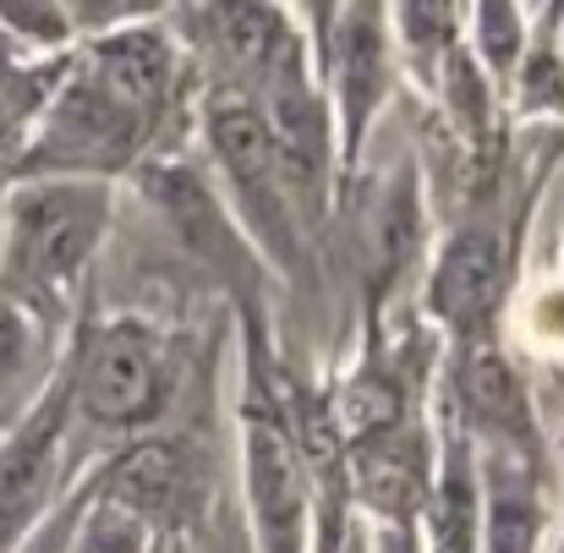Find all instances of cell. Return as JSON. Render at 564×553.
<instances>
[{"label": "cell", "mask_w": 564, "mask_h": 553, "mask_svg": "<svg viewBox=\"0 0 564 553\" xmlns=\"http://www.w3.org/2000/svg\"><path fill=\"white\" fill-rule=\"evenodd\" d=\"M285 6H291V17L302 22V33H307V44H313V61H318V50H324V39H329V28H335L340 0H285Z\"/></svg>", "instance_id": "22"}, {"label": "cell", "mask_w": 564, "mask_h": 553, "mask_svg": "<svg viewBox=\"0 0 564 553\" xmlns=\"http://www.w3.org/2000/svg\"><path fill=\"white\" fill-rule=\"evenodd\" d=\"M516 269H521V219L510 214V197L488 192L455 219L427 269L422 313L433 318L444 346L499 340V324L516 296Z\"/></svg>", "instance_id": "4"}, {"label": "cell", "mask_w": 564, "mask_h": 553, "mask_svg": "<svg viewBox=\"0 0 564 553\" xmlns=\"http://www.w3.org/2000/svg\"><path fill=\"white\" fill-rule=\"evenodd\" d=\"M313 553H373V532H368V521H362V516H351L335 538H324Z\"/></svg>", "instance_id": "24"}, {"label": "cell", "mask_w": 564, "mask_h": 553, "mask_svg": "<svg viewBox=\"0 0 564 553\" xmlns=\"http://www.w3.org/2000/svg\"><path fill=\"white\" fill-rule=\"evenodd\" d=\"M160 538L149 527H138L132 516H121L116 505L94 499V488L83 482V510L72 521V538H66V553H154Z\"/></svg>", "instance_id": "21"}, {"label": "cell", "mask_w": 564, "mask_h": 553, "mask_svg": "<svg viewBox=\"0 0 564 553\" xmlns=\"http://www.w3.org/2000/svg\"><path fill=\"white\" fill-rule=\"evenodd\" d=\"M116 219V186L28 176L0 192V285L61 329Z\"/></svg>", "instance_id": "1"}, {"label": "cell", "mask_w": 564, "mask_h": 553, "mask_svg": "<svg viewBox=\"0 0 564 553\" xmlns=\"http://www.w3.org/2000/svg\"><path fill=\"white\" fill-rule=\"evenodd\" d=\"M182 6H192V0H176V11H182Z\"/></svg>", "instance_id": "27"}, {"label": "cell", "mask_w": 564, "mask_h": 553, "mask_svg": "<svg viewBox=\"0 0 564 553\" xmlns=\"http://www.w3.org/2000/svg\"><path fill=\"white\" fill-rule=\"evenodd\" d=\"M373 532V553H427L416 527H368Z\"/></svg>", "instance_id": "25"}, {"label": "cell", "mask_w": 564, "mask_h": 553, "mask_svg": "<svg viewBox=\"0 0 564 553\" xmlns=\"http://www.w3.org/2000/svg\"><path fill=\"white\" fill-rule=\"evenodd\" d=\"M236 460L247 532L258 553H313L318 543V477L302 449L291 400L263 340H247L241 400H236Z\"/></svg>", "instance_id": "2"}, {"label": "cell", "mask_w": 564, "mask_h": 553, "mask_svg": "<svg viewBox=\"0 0 564 553\" xmlns=\"http://www.w3.org/2000/svg\"><path fill=\"white\" fill-rule=\"evenodd\" d=\"M77 510H83V488H77V499L66 505V510H55L44 527H39V538H33V553H66V538H72V521H77Z\"/></svg>", "instance_id": "23"}, {"label": "cell", "mask_w": 564, "mask_h": 553, "mask_svg": "<svg viewBox=\"0 0 564 553\" xmlns=\"http://www.w3.org/2000/svg\"><path fill=\"white\" fill-rule=\"evenodd\" d=\"M554 553H564V527H560V543H554Z\"/></svg>", "instance_id": "26"}, {"label": "cell", "mask_w": 564, "mask_h": 553, "mask_svg": "<svg viewBox=\"0 0 564 553\" xmlns=\"http://www.w3.org/2000/svg\"><path fill=\"white\" fill-rule=\"evenodd\" d=\"M55 324H44L33 307H22L0 285V433H11L55 383Z\"/></svg>", "instance_id": "17"}, {"label": "cell", "mask_w": 564, "mask_h": 553, "mask_svg": "<svg viewBox=\"0 0 564 553\" xmlns=\"http://www.w3.org/2000/svg\"><path fill=\"white\" fill-rule=\"evenodd\" d=\"M61 368H66V389H72V433L83 427L110 444L160 433L182 394L176 340L138 313L83 324L72 335Z\"/></svg>", "instance_id": "3"}, {"label": "cell", "mask_w": 564, "mask_h": 553, "mask_svg": "<svg viewBox=\"0 0 564 553\" xmlns=\"http://www.w3.org/2000/svg\"><path fill=\"white\" fill-rule=\"evenodd\" d=\"M66 449H72V389L61 368L44 400L11 433H0V553H22V543L39 538V527L50 521Z\"/></svg>", "instance_id": "11"}, {"label": "cell", "mask_w": 564, "mask_h": 553, "mask_svg": "<svg viewBox=\"0 0 564 553\" xmlns=\"http://www.w3.org/2000/svg\"><path fill=\"white\" fill-rule=\"evenodd\" d=\"M527 44H532L527 0H471V11H466V50L482 66V77L499 88V99H510V83L521 72Z\"/></svg>", "instance_id": "20"}, {"label": "cell", "mask_w": 564, "mask_h": 553, "mask_svg": "<svg viewBox=\"0 0 564 553\" xmlns=\"http://www.w3.org/2000/svg\"><path fill=\"white\" fill-rule=\"evenodd\" d=\"M433 460H438V438L427 411L368 433L357 444H346V488H351V510L368 527H416L427 510V488H433Z\"/></svg>", "instance_id": "12"}, {"label": "cell", "mask_w": 564, "mask_h": 553, "mask_svg": "<svg viewBox=\"0 0 564 553\" xmlns=\"http://www.w3.org/2000/svg\"><path fill=\"white\" fill-rule=\"evenodd\" d=\"M0 186H6V176H0Z\"/></svg>", "instance_id": "28"}, {"label": "cell", "mask_w": 564, "mask_h": 553, "mask_svg": "<svg viewBox=\"0 0 564 553\" xmlns=\"http://www.w3.org/2000/svg\"><path fill=\"white\" fill-rule=\"evenodd\" d=\"M176 33L203 94L252 99L274 72L313 55L285 0H192L176 11Z\"/></svg>", "instance_id": "7"}, {"label": "cell", "mask_w": 564, "mask_h": 553, "mask_svg": "<svg viewBox=\"0 0 564 553\" xmlns=\"http://www.w3.org/2000/svg\"><path fill=\"white\" fill-rule=\"evenodd\" d=\"M400 72V39H394V11L389 0H340L335 28L318 50V77L335 110V138H340V176L351 182L362 171L368 138L389 110Z\"/></svg>", "instance_id": "9"}, {"label": "cell", "mask_w": 564, "mask_h": 553, "mask_svg": "<svg viewBox=\"0 0 564 553\" xmlns=\"http://www.w3.org/2000/svg\"><path fill=\"white\" fill-rule=\"evenodd\" d=\"M165 17H176V0H0V28L39 55H72L105 33Z\"/></svg>", "instance_id": "14"}, {"label": "cell", "mask_w": 564, "mask_h": 553, "mask_svg": "<svg viewBox=\"0 0 564 553\" xmlns=\"http://www.w3.org/2000/svg\"><path fill=\"white\" fill-rule=\"evenodd\" d=\"M438 411L482 455H510V460L549 466V438H543V416H538L532 383H527L521 362L499 340L444 346Z\"/></svg>", "instance_id": "10"}, {"label": "cell", "mask_w": 564, "mask_h": 553, "mask_svg": "<svg viewBox=\"0 0 564 553\" xmlns=\"http://www.w3.org/2000/svg\"><path fill=\"white\" fill-rule=\"evenodd\" d=\"M422 247V208H416V171L400 165L389 182L362 197L357 208V258H362V285L389 296V285L405 274V263Z\"/></svg>", "instance_id": "16"}, {"label": "cell", "mask_w": 564, "mask_h": 553, "mask_svg": "<svg viewBox=\"0 0 564 553\" xmlns=\"http://www.w3.org/2000/svg\"><path fill=\"white\" fill-rule=\"evenodd\" d=\"M482 553H543L549 543V466L482 455Z\"/></svg>", "instance_id": "15"}, {"label": "cell", "mask_w": 564, "mask_h": 553, "mask_svg": "<svg viewBox=\"0 0 564 553\" xmlns=\"http://www.w3.org/2000/svg\"><path fill=\"white\" fill-rule=\"evenodd\" d=\"M94 499L116 505L138 527H149L160 543H182L203 527L214 505V466L192 433H149L132 444H116L105 466L88 477Z\"/></svg>", "instance_id": "8"}, {"label": "cell", "mask_w": 564, "mask_h": 553, "mask_svg": "<svg viewBox=\"0 0 564 553\" xmlns=\"http://www.w3.org/2000/svg\"><path fill=\"white\" fill-rule=\"evenodd\" d=\"M433 438H438V460H433V488H427V510L416 521V538H422L427 553H482L477 444L444 411H433Z\"/></svg>", "instance_id": "13"}, {"label": "cell", "mask_w": 564, "mask_h": 553, "mask_svg": "<svg viewBox=\"0 0 564 553\" xmlns=\"http://www.w3.org/2000/svg\"><path fill=\"white\" fill-rule=\"evenodd\" d=\"M389 11H394L400 61L433 88V77L444 72V61L466 44V11H471V0H389Z\"/></svg>", "instance_id": "19"}, {"label": "cell", "mask_w": 564, "mask_h": 553, "mask_svg": "<svg viewBox=\"0 0 564 553\" xmlns=\"http://www.w3.org/2000/svg\"><path fill=\"white\" fill-rule=\"evenodd\" d=\"M197 127H203L214 176L225 186V203H230L236 225L247 230V241L269 263L302 274L313 236H307V225L296 219V208L285 197L280 165H274V143L263 132L258 105L241 99V94H203L197 99Z\"/></svg>", "instance_id": "6"}, {"label": "cell", "mask_w": 564, "mask_h": 553, "mask_svg": "<svg viewBox=\"0 0 564 553\" xmlns=\"http://www.w3.org/2000/svg\"><path fill=\"white\" fill-rule=\"evenodd\" d=\"M149 149H160V132L138 110H127L72 50V66H66L55 99L44 105L39 127L28 132V143L17 149V160L6 165V182H28V176L116 182Z\"/></svg>", "instance_id": "5"}, {"label": "cell", "mask_w": 564, "mask_h": 553, "mask_svg": "<svg viewBox=\"0 0 564 553\" xmlns=\"http://www.w3.org/2000/svg\"><path fill=\"white\" fill-rule=\"evenodd\" d=\"M72 55H39L0 28V160L11 165L28 132L39 127L44 105L55 99Z\"/></svg>", "instance_id": "18"}]
</instances>
